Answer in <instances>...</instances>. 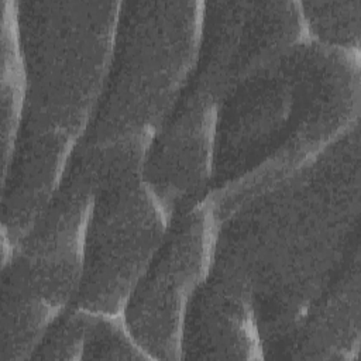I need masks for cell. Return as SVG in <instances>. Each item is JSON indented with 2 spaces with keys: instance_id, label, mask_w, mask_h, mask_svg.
Instances as JSON below:
<instances>
[{
  "instance_id": "obj_1",
  "label": "cell",
  "mask_w": 361,
  "mask_h": 361,
  "mask_svg": "<svg viewBox=\"0 0 361 361\" xmlns=\"http://www.w3.org/2000/svg\"><path fill=\"white\" fill-rule=\"evenodd\" d=\"M360 137L357 121L216 227L209 269L248 298L262 353L361 243Z\"/></svg>"
},
{
  "instance_id": "obj_10",
  "label": "cell",
  "mask_w": 361,
  "mask_h": 361,
  "mask_svg": "<svg viewBox=\"0 0 361 361\" xmlns=\"http://www.w3.org/2000/svg\"><path fill=\"white\" fill-rule=\"evenodd\" d=\"M179 360H262L248 298L209 269L185 309Z\"/></svg>"
},
{
  "instance_id": "obj_3",
  "label": "cell",
  "mask_w": 361,
  "mask_h": 361,
  "mask_svg": "<svg viewBox=\"0 0 361 361\" xmlns=\"http://www.w3.org/2000/svg\"><path fill=\"white\" fill-rule=\"evenodd\" d=\"M120 1L14 0L24 96L1 165V220L28 228L56 190L96 106Z\"/></svg>"
},
{
  "instance_id": "obj_2",
  "label": "cell",
  "mask_w": 361,
  "mask_h": 361,
  "mask_svg": "<svg viewBox=\"0 0 361 361\" xmlns=\"http://www.w3.org/2000/svg\"><path fill=\"white\" fill-rule=\"evenodd\" d=\"M361 113V54L302 38L220 102L204 202L217 224L300 168Z\"/></svg>"
},
{
  "instance_id": "obj_5",
  "label": "cell",
  "mask_w": 361,
  "mask_h": 361,
  "mask_svg": "<svg viewBox=\"0 0 361 361\" xmlns=\"http://www.w3.org/2000/svg\"><path fill=\"white\" fill-rule=\"evenodd\" d=\"M200 18L202 1H120L82 148L154 137L195 62Z\"/></svg>"
},
{
  "instance_id": "obj_11",
  "label": "cell",
  "mask_w": 361,
  "mask_h": 361,
  "mask_svg": "<svg viewBox=\"0 0 361 361\" xmlns=\"http://www.w3.org/2000/svg\"><path fill=\"white\" fill-rule=\"evenodd\" d=\"M305 37L329 48L361 54V0L298 1Z\"/></svg>"
},
{
  "instance_id": "obj_4",
  "label": "cell",
  "mask_w": 361,
  "mask_h": 361,
  "mask_svg": "<svg viewBox=\"0 0 361 361\" xmlns=\"http://www.w3.org/2000/svg\"><path fill=\"white\" fill-rule=\"evenodd\" d=\"M305 38L298 1H202L192 69L148 154L175 172L210 166L216 111L247 73Z\"/></svg>"
},
{
  "instance_id": "obj_9",
  "label": "cell",
  "mask_w": 361,
  "mask_h": 361,
  "mask_svg": "<svg viewBox=\"0 0 361 361\" xmlns=\"http://www.w3.org/2000/svg\"><path fill=\"white\" fill-rule=\"evenodd\" d=\"M361 243L298 323L262 353V360L357 361L361 340Z\"/></svg>"
},
{
  "instance_id": "obj_8",
  "label": "cell",
  "mask_w": 361,
  "mask_h": 361,
  "mask_svg": "<svg viewBox=\"0 0 361 361\" xmlns=\"http://www.w3.org/2000/svg\"><path fill=\"white\" fill-rule=\"evenodd\" d=\"M216 227L204 199L175 213L131 286L120 316L149 360L179 361L185 309L207 274Z\"/></svg>"
},
{
  "instance_id": "obj_7",
  "label": "cell",
  "mask_w": 361,
  "mask_h": 361,
  "mask_svg": "<svg viewBox=\"0 0 361 361\" xmlns=\"http://www.w3.org/2000/svg\"><path fill=\"white\" fill-rule=\"evenodd\" d=\"M148 138H130L93 155L83 230L82 275L71 306L120 314L126 298L158 248L168 217L142 176Z\"/></svg>"
},
{
  "instance_id": "obj_13",
  "label": "cell",
  "mask_w": 361,
  "mask_h": 361,
  "mask_svg": "<svg viewBox=\"0 0 361 361\" xmlns=\"http://www.w3.org/2000/svg\"><path fill=\"white\" fill-rule=\"evenodd\" d=\"M80 360H149L120 314L86 310Z\"/></svg>"
},
{
  "instance_id": "obj_14",
  "label": "cell",
  "mask_w": 361,
  "mask_h": 361,
  "mask_svg": "<svg viewBox=\"0 0 361 361\" xmlns=\"http://www.w3.org/2000/svg\"><path fill=\"white\" fill-rule=\"evenodd\" d=\"M86 310L65 307L45 329L28 361H80Z\"/></svg>"
},
{
  "instance_id": "obj_6",
  "label": "cell",
  "mask_w": 361,
  "mask_h": 361,
  "mask_svg": "<svg viewBox=\"0 0 361 361\" xmlns=\"http://www.w3.org/2000/svg\"><path fill=\"white\" fill-rule=\"evenodd\" d=\"M92 179V151L78 144L48 204L1 259L0 361H28L49 323L73 302Z\"/></svg>"
},
{
  "instance_id": "obj_12",
  "label": "cell",
  "mask_w": 361,
  "mask_h": 361,
  "mask_svg": "<svg viewBox=\"0 0 361 361\" xmlns=\"http://www.w3.org/2000/svg\"><path fill=\"white\" fill-rule=\"evenodd\" d=\"M1 161H7L16 133L18 128L23 96H24V71L17 37L14 0H1Z\"/></svg>"
}]
</instances>
